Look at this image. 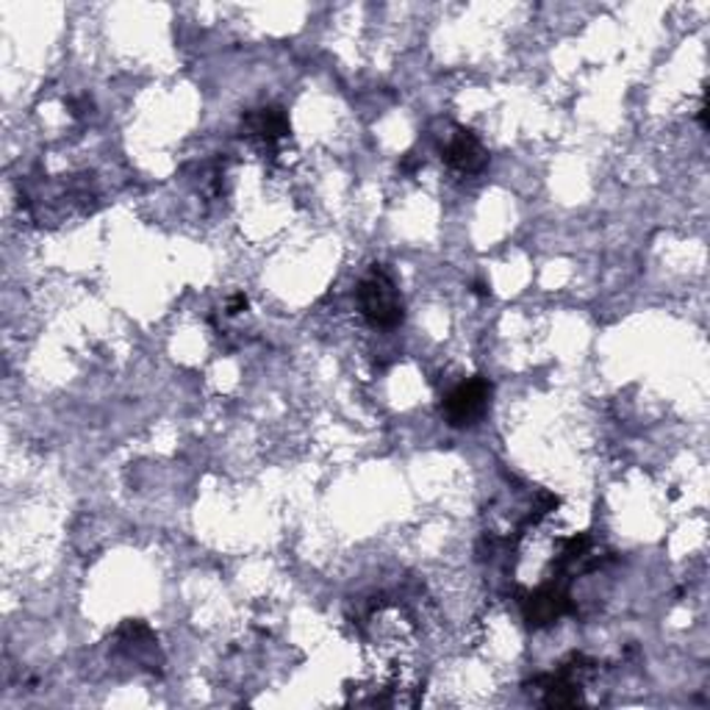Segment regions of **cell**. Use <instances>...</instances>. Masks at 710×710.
<instances>
[{
	"label": "cell",
	"instance_id": "6",
	"mask_svg": "<svg viewBox=\"0 0 710 710\" xmlns=\"http://www.w3.org/2000/svg\"><path fill=\"white\" fill-rule=\"evenodd\" d=\"M544 682H547V688H544V704L547 708H569V704H578L583 702V691H580L578 682H572L566 675L560 677H542Z\"/></svg>",
	"mask_w": 710,
	"mask_h": 710
},
{
	"label": "cell",
	"instance_id": "3",
	"mask_svg": "<svg viewBox=\"0 0 710 710\" xmlns=\"http://www.w3.org/2000/svg\"><path fill=\"white\" fill-rule=\"evenodd\" d=\"M569 611H572L569 594L555 583L542 586V589L533 591L527 600H522V613H525V622L531 624V627H549V624H555Z\"/></svg>",
	"mask_w": 710,
	"mask_h": 710
},
{
	"label": "cell",
	"instance_id": "1",
	"mask_svg": "<svg viewBox=\"0 0 710 710\" xmlns=\"http://www.w3.org/2000/svg\"><path fill=\"white\" fill-rule=\"evenodd\" d=\"M359 308L364 319L375 328H397L405 319L403 297L397 292V283L392 281L383 266H372L370 275L359 283Z\"/></svg>",
	"mask_w": 710,
	"mask_h": 710
},
{
	"label": "cell",
	"instance_id": "4",
	"mask_svg": "<svg viewBox=\"0 0 710 710\" xmlns=\"http://www.w3.org/2000/svg\"><path fill=\"white\" fill-rule=\"evenodd\" d=\"M445 162L450 164L456 173L478 175L483 173L485 164H489V151H485L483 142H480L472 131L458 128L445 148Z\"/></svg>",
	"mask_w": 710,
	"mask_h": 710
},
{
	"label": "cell",
	"instance_id": "7",
	"mask_svg": "<svg viewBox=\"0 0 710 710\" xmlns=\"http://www.w3.org/2000/svg\"><path fill=\"white\" fill-rule=\"evenodd\" d=\"M244 308H248V297L239 292V295H233L231 303H228V314H242Z\"/></svg>",
	"mask_w": 710,
	"mask_h": 710
},
{
	"label": "cell",
	"instance_id": "2",
	"mask_svg": "<svg viewBox=\"0 0 710 710\" xmlns=\"http://www.w3.org/2000/svg\"><path fill=\"white\" fill-rule=\"evenodd\" d=\"M491 400V383L483 375H474L469 381L458 383L441 403V414H445L447 425L452 428H467L474 425L480 416L485 414Z\"/></svg>",
	"mask_w": 710,
	"mask_h": 710
},
{
	"label": "cell",
	"instance_id": "5",
	"mask_svg": "<svg viewBox=\"0 0 710 710\" xmlns=\"http://www.w3.org/2000/svg\"><path fill=\"white\" fill-rule=\"evenodd\" d=\"M244 128L250 131V136L264 139L266 145H275L277 139L290 136L292 131L290 117H286V111H283L281 106H266V109L253 111V114L244 120Z\"/></svg>",
	"mask_w": 710,
	"mask_h": 710
}]
</instances>
